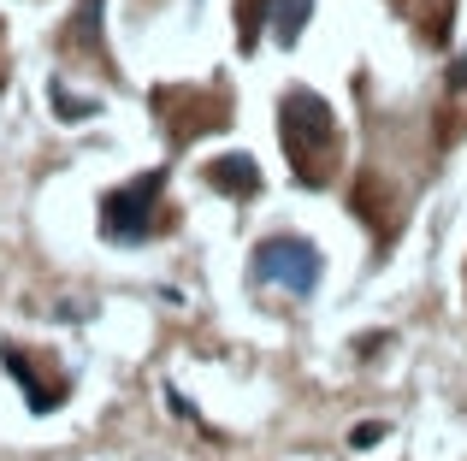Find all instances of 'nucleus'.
Wrapping results in <instances>:
<instances>
[{"mask_svg":"<svg viewBox=\"0 0 467 461\" xmlns=\"http://www.w3.org/2000/svg\"><path fill=\"white\" fill-rule=\"evenodd\" d=\"M254 278L261 284H285L290 296H308L319 284V254L302 237H266L261 254H254Z\"/></svg>","mask_w":467,"mask_h":461,"instance_id":"obj_1","label":"nucleus"},{"mask_svg":"<svg viewBox=\"0 0 467 461\" xmlns=\"http://www.w3.org/2000/svg\"><path fill=\"white\" fill-rule=\"evenodd\" d=\"M278 125H285L290 149H296V160H302V178H308V154H337V149H331V142H337V125H331L326 101H319V95H308V89H296V95L285 101Z\"/></svg>","mask_w":467,"mask_h":461,"instance_id":"obj_2","label":"nucleus"},{"mask_svg":"<svg viewBox=\"0 0 467 461\" xmlns=\"http://www.w3.org/2000/svg\"><path fill=\"white\" fill-rule=\"evenodd\" d=\"M160 190H166V172H149V178H137V184H125L119 196H107V208H101L107 237H113V242H137L142 230L154 225Z\"/></svg>","mask_w":467,"mask_h":461,"instance_id":"obj_3","label":"nucleus"},{"mask_svg":"<svg viewBox=\"0 0 467 461\" xmlns=\"http://www.w3.org/2000/svg\"><path fill=\"white\" fill-rule=\"evenodd\" d=\"M302 24H308V0H278L273 6V36L278 42H296Z\"/></svg>","mask_w":467,"mask_h":461,"instance_id":"obj_4","label":"nucleus"},{"mask_svg":"<svg viewBox=\"0 0 467 461\" xmlns=\"http://www.w3.org/2000/svg\"><path fill=\"white\" fill-rule=\"evenodd\" d=\"M213 178H219V184H243V190H254V184H261L254 160H213Z\"/></svg>","mask_w":467,"mask_h":461,"instance_id":"obj_5","label":"nucleus"}]
</instances>
